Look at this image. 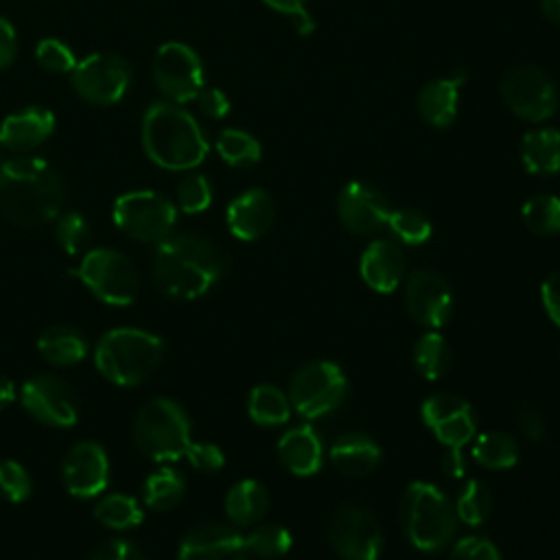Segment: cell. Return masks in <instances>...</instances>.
Segmentation results:
<instances>
[{
    "label": "cell",
    "mask_w": 560,
    "mask_h": 560,
    "mask_svg": "<svg viewBox=\"0 0 560 560\" xmlns=\"http://www.w3.org/2000/svg\"><path fill=\"white\" fill-rule=\"evenodd\" d=\"M66 186L46 158L22 153L0 166V214L22 228L48 223L61 212Z\"/></svg>",
    "instance_id": "obj_1"
},
{
    "label": "cell",
    "mask_w": 560,
    "mask_h": 560,
    "mask_svg": "<svg viewBox=\"0 0 560 560\" xmlns=\"http://www.w3.org/2000/svg\"><path fill=\"white\" fill-rule=\"evenodd\" d=\"M221 249L195 234H171L155 247L153 280L171 298L192 300L203 295L223 273Z\"/></svg>",
    "instance_id": "obj_2"
},
{
    "label": "cell",
    "mask_w": 560,
    "mask_h": 560,
    "mask_svg": "<svg viewBox=\"0 0 560 560\" xmlns=\"http://www.w3.org/2000/svg\"><path fill=\"white\" fill-rule=\"evenodd\" d=\"M140 133L149 160L168 171H190L208 153V140L195 116L171 101L147 107Z\"/></svg>",
    "instance_id": "obj_3"
},
{
    "label": "cell",
    "mask_w": 560,
    "mask_h": 560,
    "mask_svg": "<svg viewBox=\"0 0 560 560\" xmlns=\"http://www.w3.org/2000/svg\"><path fill=\"white\" fill-rule=\"evenodd\" d=\"M162 357V339L140 328H114L101 337L94 350L96 370L107 381L125 387L147 381Z\"/></svg>",
    "instance_id": "obj_4"
},
{
    "label": "cell",
    "mask_w": 560,
    "mask_h": 560,
    "mask_svg": "<svg viewBox=\"0 0 560 560\" xmlns=\"http://www.w3.org/2000/svg\"><path fill=\"white\" fill-rule=\"evenodd\" d=\"M457 514L448 497L433 483L413 481L400 499V525L420 551H440L457 534Z\"/></svg>",
    "instance_id": "obj_5"
},
{
    "label": "cell",
    "mask_w": 560,
    "mask_h": 560,
    "mask_svg": "<svg viewBox=\"0 0 560 560\" xmlns=\"http://www.w3.org/2000/svg\"><path fill=\"white\" fill-rule=\"evenodd\" d=\"M133 440L140 453L153 462L188 459L197 444L190 438L186 411L171 398H153L138 411Z\"/></svg>",
    "instance_id": "obj_6"
},
{
    "label": "cell",
    "mask_w": 560,
    "mask_h": 560,
    "mask_svg": "<svg viewBox=\"0 0 560 560\" xmlns=\"http://www.w3.org/2000/svg\"><path fill=\"white\" fill-rule=\"evenodd\" d=\"M114 223L127 236L142 243H162L177 223L175 203L155 190H131L120 195L112 208Z\"/></svg>",
    "instance_id": "obj_7"
},
{
    "label": "cell",
    "mask_w": 560,
    "mask_h": 560,
    "mask_svg": "<svg viewBox=\"0 0 560 560\" xmlns=\"http://www.w3.org/2000/svg\"><path fill=\"white\" fill-rule=\"evenodd\" d=\"M72 273L105 304L127 306L138 298L136 267L116 249H90Z\"/></svg>",
    "instance_id": "obj_8"
},
{
    "label": "cell",
    "mask_w": 560,
    "mask_h": 560,
    "mask_svg": "<svg viewBox=\"0 0 560 560\" xmlns=\"http://www.w3.org/2000/svg\"><path fill=\"white\" fill-rule=\"evenodd\" d=\"M348 394V378L343 370L332 361L304 363L291 378L289 402L291 407L308 418H322L335 411Z\"/></svg>",
    "instance_id": "obj_9"
},
{
    "label": "cell",
    "mask_w": 560,
    "mask_h": 560,
    "mask_svg": "<svg viewBox=\"0 0 560 560\" xmlns=\"http://www.w3.org/2000/svg\"><path fill=\"white\" fill-rule=\"evenodd\" d=\"M131 66L116 52H92L70 72L74 92L92 105H114L131 88Z\"/></svg>",
    "instance_id": "obj_10"
},
{
    "label": "cell",
    "mask_w": 560,
    "mask_h": 560,
    "mask_svg": "<svg viewBox=\"0 0 560 560\" xmlns=\"http://www.w3.org/2000/svg\"><path fill=\"white\" fill-rule=\"evenodd\" d=\"M508 109L529 122L547 120L558 107V90L549 74L536 66H516L501 81Z\"/></svg>",
    "instance_id": "obj_11"
},
{
    "label": "cell",
    "mask_w": 560,
    "mask_h": 560,
    "mask_svg": "<svg viewBox=\"0 0 560 560\" xmlns=\"http://www.w3.org/2000/svg\"><path fill=\"white\" fill-rule=\"evenodd\" d=\"M153 79L158 90L171 103L195 101L203 88V63L199 55L182 42H166L153 59Z\"/></svg>",
    "instance_id": "obj_12"
},
{
    "label": "cell",
    "mask_w": 560,
    "mask_h": 560,
    "mask_svg": "<svg viewBox=\"0 0 560 560\" xmlns=\"http://www.w3.org/2000/svg\"><path fill=\"white\" fill-rule=\"evenodd\" d=\"M328 540L343 560H378L383 534L370 510L346 503L335 510L328 523Z\"/></svg>",
    "instance_id": "obj_13"
},
{
    "label": "cell",
    "mask_w": 560,
    "mask_h": 560,
    "mask_svg": "<svg viewBox=\"0 0 560 560\" xmlns=\"http://www.w3.org/2000/svg\"><path fill=\"white\" fill-rule=\"evenodd\" d=\"M422 422L446 448H462L475 440L477 420L472 407L455 394H433L422 407Z\"/></svg>",
    "instance_id": "obj_14"
},
{
    "label": "cell",
    "mask_w": 560,
    "mask_h": 560,
    "mask_svg": "<svg viewBox=\"0 0 560 560\" xmlns=\"http://www.w3.org/2000/svg\"><path fill=\"white\" fill-rule=\"evenodd\" d=\"M20 400H22V407L44 424L72 427L79 416L72 389L68 387L66 381L52 374L28 378L22 385Z\"/></svg>",
    "instance_id": "obj_15"
},
{
    "label": "cell",
    "mask_w": 560,
    "mask_h": 560,
    "mask_svg": "<svg viewBox=\"0 0 560 560\" xmlns=\"http://www.w3.org/2000/svg\"><path fill=\"white\" fill-rule=\"evenodd\" d=\"M405 304L413 322L427 328H440L451 317L453 293L440 273L416 269L407 278Z\"/></svg>",
    "instance_id": "obj_16"
},
{
    "label": "cell",
    "mask_w": 560,
    "mask_h": 560,
    "mask_svg": "<svg viewBox=\"0 0 560 560\" xmlns=\"http://www.w3.org/2000/svg\"><path fill=\"white\" fill-rule=\"evenodd\" d=\"M61 477L66 490L79 499L101 494L109 483L107 453L101 444L90 440L74 444L63 457Z\"/></svg>",
    "instance_id": "obj_17"
},
{
    "label": "cell",
    "mask_w": 560,
    "mask_h": 560,
    "mask_svg": "<svg viewBox=\"0 0 560 560\" xmlns=\"http://www.w3.org/2000/svg\"><path fill=\"white\" fill-rule=\"evenodd\" d=\"M389 203L381 190L365 182H348L337 197V214L352 234H374L389 219Z\"/></svg>",
    "instance_id": "obj_18"
},
{
    "label": "cell",
    "mask_w": 560,
    "mask_h": 560,
    "mask_svg": "<svg viewBox=\"0 0 560 560\" xmlns=\"http://www.w3.org/2000/svg\"><path fill=\"white\" fill-rule=\"evenodd\" d=\"M245 538L225 525H203L188 532L177 560H247Z\"/></svg>",
    "instance_id": "obj_19"
},
{
    "label": "cell",
    "mask_w": 560,
    "mask_h": 560,
    "mask_svg": "<svg viewBox=\"0 0 560 560\" xmlns=\"http://www.w3.org/2000/svg\"><path fill=\"white\" fill-rule=\"evenodd\" d=\"M55 131V114L44 105H26L0 122V147L22 155L37 149Z\"/></svg>",
    "instance_id": "obj_20"
},
{
    "label": "cell",
    "mask_w": 560,
    "mask_h": 560,
    "mask_svg": "<svg viewBox=\"0 0 560 560\" xmlns=\"http://www.w3.org/2000/svg\"><path fill=\"white\" fill-rule=\"evenodd\" d=\"M276 217L273 201L262 188H249L228 206L225 221L230 232L241 241H256L271 228Z\"/></svg>",
    "instance_id": "obj_21"
},
{
    "label": "cell",
    "mask_w": 560,
    "mask_h": 560,
    "mask_svg": "<svg viewBox=\"0 0 560 560\" xmlns=\"http://www.w3.org/2000/svg\"><path fill=\"white\" fill-rule=\"evenodd\" d=\"M363 282L376 293H392L405 278V256L394 241H372L359 262Z\"/></svg>",
    "instance_id": "obj_22"
},
{
    "label": "cell",
    "mask_w": 560,
    "mask_h": 560,
    "mask_svg": "<svg viewBox=\"0 0 560 560\" xmlns=\"http://www.w3.org/2000/svg\"><path fill=\"white\" fill-rule=\"evenodd\" d=\"M466 81V72L457 70L448 79H433L424 83L418 92L416 107L424 122L431 127H448L457 116L459 85Z\"/></svg>",
    "instance_id": "obj_23"
},
{
    "label": "cell",
    "mask_w": 560,
    "mask_h": 560,
    "mask_svg": "<svg viewBox=\"0 0 560 560\" xmlns=\"http://www.w3.org/2000/svg\"><path fill=\"white\" fill-rule=\"evenodd\" d=\"M322 440L308 424L289 429L278 442V457L298 477H311L322 468Z\"/></svg>",
    "instance_id": "obj_24"
},
{
    "label": "cell",
    "mask_w": 560,
    "mask_h": 560,
    "mask_svg": "<svg viewBox=\"0 0 560 560\" xmlns=\"http://www.w3.org/2000/svg\"><path fill=\"white\" fill-rule=\"evenodd\" d=\"M332 466L350 477L370 475L381 464L378 444L365 433H346L330 446Z\"/></svg>",
    "instance_id": "obj_25"
},
{
    "label": "cell",
    "mask_w": 560,
    "mask_h": 560,
    "mask_svg": "<svg viewBox=\"0 0 560 560\" xmlns=\"http://www.w3.org/2000/svg\"><path fill=\"white\" fill-rule=\"evenodd\" d=\"M521 162L532 175L560 171V131L551 127L527 131L521 140Z\"/></svg>",
    "instance_id": "obj_26"
},
{
    "label": "cell",
    "mask_w": 560,
    "mask_h": 560,
    "mask_svg": "<svg viewBox=\"0 0 560 560\" xmlns=\"http://www.w3.org/2000/svg\"><path fill=\"white\" fill-rule=\"evenodd\" d=\"M269 510V492L256 479L234 483L225 494V514L236 525H256Z\"/></svg>",
    "instance_id": "obj_27"
},
{
    "label": "cell",
    "mask_w": 560,
    "mask_h": 560,
    "mask_svg": "<svg viewBox=\"0 0 560 560\" xmlns=\"http://www.w3.org/2000/svg\"><path fill=\"white\" fill-rule=\"evenodd\" d=\"M39 354L59 368L81 363L88 354L85 337L72 326H50L42 332L37 341Z\"/></svg>",
    "instance_id": "obj_28"
},
{
    "label": "cell",
    "mask_w": 560,
    "mask_h": 560,
    "mask_svg": "<svg viewBox=\"0 0 560 560\" xmlns=\"http://www.w3.org/2000/svg\"><path fill=\"white\" fill-rule=\"evenodd\" d=\"M472 457L490 470H505L518 462V446L510 433L488 431L475 438Z\"/></svg>",
    "instance_id": "obj_29"
},
{
    "label": "cell",
    "mask_w": 560,
    "mask_h": 560,
    "mask_svg": "<svg viewBox=\"0 0 560 560\" xmlns=\"http://www.w3.org/2000/svg\"><path fill=\"white\" fill-rule=\"evenodd\" d=\"M184 492H186L184 475L171 466H162L147 477L142 497L151 510L164 512L175 508L182 501Z\"/></svg>",
    "instance_id": "obj_30"
},
{
    "label": "cell",
    "mask_w": 560,
    "mask_h": 560,
    "mask_svg": "<svg viewBox=\"0 0 560 560\" xmlns=\"http://www.w3.org/2000/svg\"><path fill=\"white\" fill-rule=\"evenodd\" d=\"M247 411L256 424L276 427V424H284L289 420L291 402L282 389H278L273 385H256L249 392Z\"/></svg>",
    "instance_id": "obj_31"
},
{
    "label": "cell",
    "mask_w": 560,
    "mask_h": 560,
    "mask_svg": "<svg viewBox=\"0 0 560 560\" xmlns=\"http://www.w3.org/2000/svg\"><path fill=\"white\" fill-rule=\"evenodd\" d=\"M214 147H217V153L221 155V160L230 166H236V168L252 166L262 155L260 142L243 129H223L217 136Z\"/></svg>",
    "instance_id": "obj_32"
},
{
    "label": "cell",
    "mask_w": 560,
    "mask_h": 560,
    "mask_svg": "<svg viewBox=\"0 0 560 560\" xmlns=\"http://www.w3.org/2000/svg\"><path fill=\"white\" fill-rule=\"evenodd\" d=\"M448 343L435 330L424 332L413 346V365L427 381L440 378L448 368Z\"/></svg>",
    "instance_id": "obj_33"
},
{
    "label": "cell",
    "mask_w": 560,
    "mask_h": 560,
    "mask_svg": "<svg viewBox=\"0 0 560 560\" xmlns=\"http://www.w3.org/2000/svg\"><path fill=\"white\" fill-rule=\"evenodd\" d=\"M94 516L109 529H131L142 523V510L129 494H109L94 508Z\"/></svg>",
    "instance_id": "obj_34"
},
{
    "label": "cell",
    "mask_w": 560,
    "mask_h": 560,
    "mask_svg": "<svg viewBox=\"0 0 560 560\" xmlns=\"http://www.w3.org/2000/svg\"><path fill=\"white\" fill-rule=\"evenodd\" d=\"M245 545H247V551L252 556H258V558H280V556H284L291 549L293 538H291V532L284 525H280V523H265V525L254 527L245 536Z\"/></svg>",
    "instance_id": "obj_35"
},
{
    "label": "cell",
    "mask_w": 560,
    "mask_h": 560,
    "mask_svg": "<svg viewBox=\"0 0 560 560\" xmlns=\"http://www.w3.org/2000/svg\"><path fill=\"white\" fill-rule=\"evenodd\" d=\"M492 512V494L486 483L479 479L466 481L462 488L457 501H455V514L466 525H481Z\"/></svg>",
    "instance_id": "obj_36"
},
{
    "label": "cell",
    "mask_w": 560,
    "mask_h": 560,
    "mask_svg": "<svg viewBox=\"0 0 560 560\" xmlns=\"http://www.w3.org/2000/svg\"><path fill=\"white\" fill-rule=\"evenodd\" d=\"M525 225L540 236L560 232V197L556 195H536L523 206Z\"/></svg>",
    "instance_id": "obj_37"
},
{
    "label": "cell",
    "mask_w": 560,
    "mask_h": 560,
    "mask_svg": "<svg viewBox=\"0 0 560 560\" xmlns=\"http://www.w3.org/2000/svg\"><path fill=\"white\" fill-rule=\"evenodd\" d=\"M387 225L394 232V236L407 245H422L431 238V232H433L427 214L416 208L392 210Z\"/></svg>",
    "instance_id": "obj_38"
},
{
    "label": "cell",
    "mask_w": 560,
    "mask_h": 560,
    "mask_svg": "<svg viewBox=\"0 0 560 560\" xmlns=\"http://www.w3.org/2000/svg\"><path fill=\"white\" fill-rule=\"evenodd\" d=\"M177 206L188 214L203 212L212 203V186L206 175L190 173L177 184Z\"/></svg>",
    "instance_id": "obj_39"
},
{
    "label": "cell",
    "mask_w": 560,
    "mask_h": 560,
    "mask_svg": "<svg viewBox=\"0 0 560 560\" xmlns=\"http://www.w3.org/2000/svg\"><path fill=\"white\" fill-rule=\"evenodd\" d=\"M55 234H57V243L61 245V249L66 254L74 256V254H81L90 241V223L85 221V217L81 212L70 210L59 217Z\"/></svg>",
    "instance_id": "obj_40"
},
{
    "label": "cell",
    "mask_w": 560,
    "mask_h": 560,
    "mask_svg": "<svg viewBox=\"0 0 560 560\" xmlns=\"http://www.w3.org/2000/svg\"><path fill=\"white\" fill-rule=\"evenodd\" d=\"M35 61L46 72H57V74L72 72V68L77 66L72 48L66 42L57 39V37H44L35 46Z\"/></svg>",
    "instance_id": "obj_41"
},
{
    "label": "cell",
    "mask_w": 560,
    "mask_h": 560,
    "mask_svg": "<svg viewBox=\"0 0 560 560\" xmlns=\"http://www.w3.org/2000/svg\"><path fill=\"white\" fill-rule=\"evenodd\" d=\"M31 490H33V481H31L28 470L22 464H18L13 459L0 462V492L9 501L20 503L31 497Z\"/></svg>",
    "instance_id": "obj_42"
},
{
    "label": "cell",
    "mask_w": 560,
    "mask_h": 560,
    "mask_svg": "<svg viewBox=\"0 0 560 560\" xmlns=\"http://www.w3.org/2000/svg\"><path fill=\"white\" fill-rule=\"evenodd\" d=\"M448 560H501L499 549L483 536H466L455 542Z\"/></svg>",
    "instance_id": "obj_43"
},
{
    "label": "cell",
    "mask_w": 560,
    "mask_h": 560,
    "mask_svg": "<svg viewBox=\"0 0 560 560\" xmlns=\"http://www.w3.org/2000/svg\"><path fill=\"white\" fill-rule=\"evenodd\" d=\"M195 101L199 103L201 114L212 120H221L230 112V98L219 88H201Z\"/></svg>",
    "instance_id": "obj_44"
},
{
    "label": "cell",
    "mask_w": 560,
    "mask_h": 560,
    "mask_svg": "<svg viewBox=\"0 0 560 560\" xmlns=\"http://www.w3.org/2000/svg\"><path fill=\"white\" fill-rule=\"evenodd\" d=\"M188 462L197 468V470H203V472H214L223 466V453L217 444H210V442H197L195 444V451L192 455L188 457Z\"/></svg>",
    "instance_id": "obj_45"
},
{
    "label": "cell",
    "mask_w": 560,
    "mask_h": 560,
    "mask_svg": "<svg viewBox=\"0 0 560 560\" xmlns=\"http://www.w3.org/2000/svg\"><path fill=\"white\" fill-rule=\"evenodd\" d=\"M540 300L549 319L560 328V271L545 278L540 287Z\"/></svg>",
    "instance_id": "obj_46"
},
{
    "label": "cell",
    "mask_w": 560,
    "mask_h": 560,
    "mask_svg": "<svg viewBox=\"0 0 560 560\" xmlns=\"http://www.w3.org/2000/svg\"><path fill=\"white\" fill-rule=\"evenodd\" d=\"M90 560H144V556L129 540L114 538L94 551Z\"/></svg>",
    "instance_id": "obj_47"
},
{
    "label": "cell",
    "mask_w": 560,
    "mask_h": 560,
    "mask_svg": "<svg viewBox=\"0 0 560 560\" xmlns=\"http://www.w3.org/2000/svg\"><path fill=\"white\" fill-rule=\"evenodd\" d=\"M18 55V35L13 24L0 15V70L9 68Z\"/></svg>",
    "instance_id": "obj_48"
},
{
    "label": "cell",
    "mask_w": 560,
    "mask_h": 560,
    "mask_svg": "<svg viewBox=\"0 0 560 560\" xmlns=\"http://www.w3.org/2000/svg\"><path fill=\"white\" fill-rule=\"evenodd\" d=\"M516 422H518L521 433H523L525 438H529V440H540L542 433H545L542 413H540L536 407H532V405H527V407H523V409L518 411Z\"/></svg>",
    "instance_id": "obj_49"
},
{
    "label": "cell",
    "mask_w": 560,
    "mask_h": 560,
    "mask_svg": "<svg viewBox=\"0 0 560 560\" xmlns=\"http://www.w3.org/2000/svg\"><path fill=\"white\" fill-rule=\"evenodd\" d=\"M289 20H291V26L295 28V33L298 35H311L313 31H315V22H313V18H311V13L302 7V9H298V11H293V13H289Z\"/></svg>",
    "instance_id": "obj_50"
},
{
    "label": "cell",
    "mask_w": 560,
    "mask_h": 560,
    "mask_svg": "<svg viewBox=\"0 0 560 560\" xmlns=\"http://www.w3.org/2000/svg\"><path fill=\"white\" fill-rule=\"evenodd\" d=\"M444 470L451 475V477H464L466 472V462H464V455H462V448H448L446 451V457H444Z\"/></svg>",
    "instance_id": "obj_51"
},
{
    "label": "cell",
    "mask_w": 560,
    "mask_h": 560,
    "mask_svg": "<svg viewBox=\"0 0 560 560\" xmlns=\"http://www.w3.org/2000/svg\"><path fill=\"white\" fill-rule=\"evenodd\" d=\"M267 7H271L273 11H278V13H284V15H289V13H293V11H298V9H302L304 7V0H262Z\"/></svg>",
    "instance_id": "obj_52"
},
{
    "label": "cell",
    "mask_w": 560,
    "mask_h": 560,
    "mask_svg": "<svg viewBox=\"0 0 560 560\" xmlns=\"http://www.w3.org/2000/svg\"><path fill=\"white\" fill-rule=\"evenodd\" d=\"M15 400V387L7 376H0V411Z\"/></svg>",
    "instance_id": "obj_53"
},
{
    "label": "cell",
    "mask_w": 560,
    "mask_h": 560,
    "mask_svg": "<svg viewBox=\"0 0 560 560\" xmlns=\"http://www.w3.org/2000/svg\"><path fill=\"white\" fill-rule=\"evenodd\" d=\"M540 9H542L545 18L560 24V0H540Z\"/></svg>",
    "instance_id": "obj_54"
},
{
    "label": "cell",
    "mask_w": 560,
    "mask_h": 560,
    "mask_svg": "<svg viewBox=\"0 0 560 560\" xmlns=\"http://www.w3.org/2000/svg\"><path fill=\"white\" fill-rule=\"evenodd\" d=\"M2 162H4V158H2V147H0V166H2Z\"/></svg>",
    "instance_id": "obj_55"
}]
</instances>
